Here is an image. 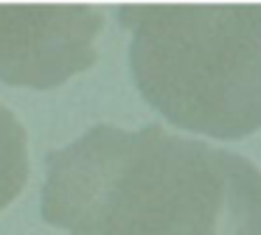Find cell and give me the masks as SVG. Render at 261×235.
I'll return each instance as SVG.
<instances>
[{
    "label": "cell",
    "mask_w": 261,
    "mask_h": 235,
    "mask_svg": "<svg viewBox=\"0 0 261 235\" xmlns=\"http://www.w3.org/2000/svg\"><path fill=\"white\" fill-rule=\"evenodd\" d=\"M40 213L68 235H261V168L154 123H98L48 154Z\"/></svg>",
    "instance_id": "cell-1"
},
{
    "label": "cell",
    "mask_w": 261,
    "mask_h": 235,
    "mask_svg": "<svg viewBox=\"0 0 261 235\" xmlns=\"http://www.w3.org/2000/svg\"><path fill=\"white\" fill-rule=\"evenodd\" d=\"M118 20L135 90L177 132H261V3H132Z\"/></svg>",
    "instance_id": "cell-2"
},
{
    "label": "cell",
    "mask_w": 261,
    "mask_h": 235,
    "mask_svg": "<svg viewBox=\"0 0 261 235\" xmlns=\"http://www.w3.org/2000/svg\"><path fill=\"white\" fill-rule=\"evenodd\" d=\"M104 11L85 3H0V81L54 90L98 59Z\"/></svg>",
    "instance_id": "cell-3"
},
{
    "label": "cell",
    "mask_w": 261,
    "mask_h": 235,
    "mask_svg": "<svg viewBox=\"0 0 261 235\" xmlns=\"http://www.w3.org/2000/svg\"><path fill=\"white\" fill-rule=\"evenodd\" d=\"M29 132L23 121L0 101V213L29 182Z\"/></svg>",
    "instance_id": "cell-4"
}]
</instances>
